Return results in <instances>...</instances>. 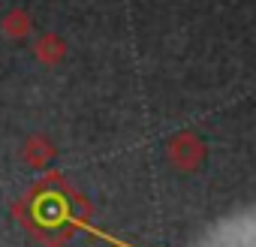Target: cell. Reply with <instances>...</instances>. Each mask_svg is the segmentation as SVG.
<instances>
[]
</instances>
